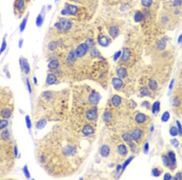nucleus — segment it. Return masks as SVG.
<instances>
[{
	"mask_svg": "<svg viewBox=\"0 0 182 180\" xmlns=\"http://www.w3.org/2000/svg\"><path fill=\"white\" fill-rule=\"evenodd\" d=\"M76 57H77L75 53V52H72L71 53H70L69 55V58H68V59L70 61H72L75 60V58H76Z\"/></svg>",
	"mask_w": 182,
	"mask_h": 180,
	"instance_id": "40",
	"label": "nucleus"
},
{
	"mask_svg": "<svg viewBox=\"0 0 182 180\" xmlns=\"http://www.w3.org/2000/svg\"><path fill=\"white\" fill-rule=\"evenodd\" d=\"M23 172H24V175H26V177H27V178H30V173H29V171H28V168H27V166H24V167H23Z\"/></svg>",
	"mask_w": 182,
	"mask_h": 180,
	"instance_id": "39",
	"label": "nucleus"
},
{
	"mask_svg": "<svg viewBox=\"0 0 182 180\" xmlns=\"http://www.w3.org/2000/svg\"><path fill=\"white\" fill-rule=\"evenodd\" d=\"M112 103L114 106H118L121 103V98L118 95L113 96L112 98Z\"/></svg>",
	"mask_w": 182,
	"mask_h": 180,
	"instance_id": "21",
	"label": "nucleus"
},
{
	"mask_svg": "<svg viewBox=\"0 0 182 180\" xmlns=\"http://www.w3.org/2000/svg\"><path fill=\"white\" fill-rule=\"evenodd\" d=\"M57 47V42H55V41L51 42L48 45L49 49L51 50H54L56 49Z\"/></svg>",
	"mask_w": 182,
	"mask_h": 180,
	"instance_id": "34",
	"label": "nucleus"
},
{
	"mask_svg": "<svg viewBox=\"0 0 182 180\" xmlns=\"http://www.w3.org/2000/svg\"><path fill=\"white\" fill-rule=\"evenodd\" d=\"M152 174L155 177H158V176L160 175V172L157 169L155 168L152 170Z\"/></svg>",
	"mask_w": 182,
	"mask_h": 180,
	"instance_id": "45",
	"label": "nucleus"
},
{
	"mask_svg": "<svg viewBox=\"0 0 182 180\" xmlns=\"http://www.w3.org/2000/svg\"><path fill=\"white\" fill-rule=\"evenodd\" d=\"M160 106V103L158 101L156 102L153 104V106H152V112H153V114H156V113L158 112L159 111Z\"/></svg>",
	"mask_w": 182,
	"mask_h": 180,
	"instance_id": "24",
	"label": "nucleus"
},
{
	"mask_svg": "<svg viewBox=\"0 0 182 180\" xmlns=\"http://www.w3.org/2000/svg\"><path fill=\"white\" fill-rule=\"evenodd\" d=\"M146 115L143 114H139L135 116V121L138 124H141L144 123L146 120Z\"/></svg>",
	"mask_w": 182,
	"mask_h": 180,
	"instance_id": "11",
	"label": "nucleus"
},
{
	"mask_svg": "<svg viewBox=\"0 0 182 180\" xmlns=\"http://www.w3.org/2000/svg\"><path fill=\"white\" fill-rule=\"evenodd\" d=\"M171 143L172 145L174 147H177L179 145V141H178L177 139H171Z\"/></svg>",
	"mask_w": 182,
	"mask_h": 180,
	"instance_id": "43",
	"label": "nucleus"
},
{
	"mask_svg": "<svg viewBox=\"0 0 182 180\" xmlns=\"http://www.w3.org/2000/svg\"><path fill=\"white\" fill-rule=\"evenodd\" d=\"M100 99V96L98 94L95 93H92L89 97V101L92 104H96L98 102Z\"/></svg>",
	"mask_w": 182,
	"mask_h": 180,
	"instance_id": "13",
	"label": "nucleus"
},
{
	"mask_svg": "<svg viewBox=\"0 0 182 180\" xmlns=\"http://www.w3.org/2000/svg\"><path fill=\"white\" fill-rule=\"evenodd\" d=\"M182 3V0H174L173 2V6H178L181 5Z\"/></svg>",
	"mask_w": 182,
	"mask_h": 180,
	"instance_id": "49",
	"label": "nucleus"
},
{
	"mask_svg": "<svg viewBox=\"0 0 182 180\" xmlns=\"http://www.w3.org/2000/svg\"><path fill=\"white\" fill-rule=\"evenodd\" d=\"M14 152H15V156H17V154H18V151H17V147H15V149H14Z\"/></svg>",
	"mask_w": 182,
	"mask_h": 180,
	"instance_id": "60",
	"label": "nucleus"
},
{
	"mask_svg": "<svg viewBox=\"0 0 182 180\" xmlns=\"http://www.w3.org/2000/svg\"><path fill=\"white\" fill-rule=\"evenodd\" d=\"M117 74L118 75V76L121 78H124L126 77L127 75V71L124 68H120L117 70Z\"/></svg>",
	"mask_w": 182,
	"mask_h": 180,
	"instance_id": "15",
	"label": "nucleus"
},
{
	"mask_svg": "<svg viewBox=\"0 0 182 180\" xmlns=\"http://www.w3.org/2000/svg\"><path fill=\"white\" fill-rule=\"evenodd\" d=\"M179 104H180V101H179V98H177V97L174 98L173 99V105L174 106H178L179 105Z\"/></svg>",
	"mask_w": 182,
	"mask_h": 180,
	"instance_id": "48",
	"label": "nucleus"
},
{
	"mask_svg": "<svg viewBox=\"0 0 182 180\" xmlns=\"http://www.w3.org/2000/svg\"><path fill=\"white\" fill-rule=\"evenodd\" d=\"M27 85L28 90L29 91V93H31V92H32L31 86H30V82H29V80H27Z\"/></svg>",
	"mask_w": 182,
	"mask_h": 180,
	"instance_id": "53",
	"label": "nucleus"
},
{
	"mask_svg": "<svg viewBox=\"0 0 182 180\" xmlns=\"http://www.w3.org/2000/svg\"><path fill=\"white\" fill-rule=\"evenodd\" d=\"M141 135H142V132L139 129H135L132 132L131 134L132 138L134 140H138L140 139L141 137Z\"/></svg>",
	"mask_w": 182,
	"mask_h": 180,
	"instance_id": "10",
	"label": "nucleus"
},
{
	"mask_svg": "<svg viewBox=\"0 0 182 180\" xmlns=\"http://www.w3.org/2000/svg\"><path fill=\"white\" fill-rule=\"evenodd\" d=\"M12 115V110L8 107H5L1 110L0 115L3 118H8Z\"/></svg>",
	"mask_w": 182,
	"mask_h": 180,
	"instance_id": "6",
	"label": "nucleus"
},
{
	"mask_svg": "<svg viewBox=\"0 0 182 180\" xmlns=\"http://www.w3.org/2000/svg\"><path fill=\"white\" fill-rule=\"evenodd\" d=\"M34 82H35V83L36 84V78H34Z\"/></svg>",
	"mask_w": 182,
	"mask_h": 180,
	"instance_id": "61",
	"label": "nucleus"
},
{
	"mask_svg": "<svg viewBox=\"0 0 182 180\" xmlns=\"http://www.w3.org/2000/svg\"><path fill=\"white\" fill-rule=\"evenodd\" d=\"M140 93H141V95H145V96L148 95L149 94V92L148 89H147L145 87H143V88L141 89V90H140Z\"/></svg>",
	"mask_w": 182,
	"mask_h": 180,
	"instance_id": "38",
	"label": "nucleus"
},
{
	"mask_svg": "<svg viewBox=\"0 0 182 180\" xmlns=\"http://www.w3.org/2000/svg\"><path fill=\"white\" fill-rule=\"evenodd\" d=\"M110 153V149L107 146L104 145L101 147V150H100V154L103 157H106L109 155Z\"/></svg>",
	"mask_w": 182,
	"mask_h": 180,
	"instance_id": "9",
	"label": "nucleus"
},
{
	"mask_svg": "<svg viewBox=\"0 0 182 180\" xmlns=\"http://www.w3.org/2000/svg\"><path fill=\"white\" fill-rule=\"evenodd\" d=\"M59 66V63L57 60H52L49 63L48 67L51 69H57Z\"/></svg>",
	"mask_w": 182,
	"mask_h": 180,
	"instance_id": "22",
	"label": "nucleus"
},
{
	"mask_svg": "<svg viewBox=\"0 0 182 180\" xmlns=\"http://www.w3.org/2000/svg\"><path fill=\"white\" fill-rule=\"evenodd\" d=\"M162 159H163V163L165 164V165L166 166H169V164H170L171 163V161L169 160V158H168L166 156H163V157H162Z\"/></svg>",
	"mask_w": 182,
	"mask_h": 180,
	"instance_id": "37",
	"label": "nucleus"
},
{
	"mask_svg": "<svg viewBox=\"0 0 182 180\" xmlns=\"http://www.w3.org/2000/svg\"><path fill=\"white\" fill-rule=\"evenodd\" d=\"M7 124H8V122H7V120H0V129H2L4 127H6L7 126Z\"/></svg>",
	"mask_w": 182,
	"mask_h": 180,
	"instance_id": "36",
	"label": "nucleus"
},
{
	"mask_svg": "<svg viewBox=\"0 0 182 180\" xmlns=\"http://www.w3.org/2000/svg\"><path fill=\"white\" fill-rule=\"evenodd\" d=\"M89 47L86 43H82L79 45L75 50V53L78 57H82L87 53Z\"/></svg>",
	"mask_w": 182,
	"mask_h": 180,
	"instance_id": "1",
	"label": "nucleus"
},
{
	"mask_svg": "<svg viewBox=\"0 0 182 180\" xmlns=\"http://www.w3.org/2000/svg\"><path fill=\"white\" fill-rule=\"evenodd\" d=\"M121 54V51H118V52H116L115 54L113 56V59H114V61H117L119 58V57H120Z\"/></svg>",
	"mask_w": 182,
	"mask_h": 180,
	"instance_id": "47",
	"label": "nucleus"
},
{
	"mask_svg": "<svg viewBox=\"0 0 182 180\" xmlns=\"http://www.w3.org/2000/svg\"><path fill=\"white\" fill-rule=\"evenodd\" d=\"M174 80H172L171 82V84H169V89H171L173 88V84H174Z\"/></svg>",
	"mask_w": 182,
	"mask_h": 180,
	"instance_id": "57",
	"label": "nucleus"
},
{
	"mask_svg": "<svg viewBox=\"0 0 182 180\" xmlns=\"http://www.w3.org/2000/svg\"><path fill=\"white\" fill-rule=\"evenodd\" d=\"M65 8L68 12V15H69L75 16L78 12V7L74 5L68 4L66 6Z\"/></svg>",
	"mask_w": 182,
	"mask_h": 180,
	"instance_id": "4",
	"label": "nucleus"
},
{
	"mask_svg": "<svg viewBox=\"0 0 182 180\" xmlns=\"http://www.w3.org/2000/svg\"><path fill=\"white\" fill-rule=\"evenodd\" d=\"M96 112L95 110H89L86 113V117L90 121H93L96 119Z\"/></svg>",
	"mask_w": 182,
	"mask_h": 180,
	"instance_id": "7",
	"label": "nucleus"
},
{
	"mask_svg": "<svg viewBox=\"0 0 182 180\" xmlns=\"http://www.w3.org/2000/svg\"><path fill=\"white\" fill-rule=\"evenodd\" d=\"M168 158H169L171 163H175V162H176V158H175V154L174 152L170 151L168 152Z\"/></svg>",
	"mask_w": 182,
	"mask_h": 180,
	"instance_id": "23",
	"label": "nucleus"
},
{
	"mask_svg": "<svg viewBox=\"0 0 182 180\" xmlns=\"http://www.w3.org/2000/svg\"><path fill=\"white\" fill-rule=\"evenodd\" d=\"M61 25V29L64 31H67L70 29L72 27V22L68 19H61L60 21L59 22Z\"/></svg>",
	"mask_w": 182,
	"mask_h": 180,
	"instance_id": "3",
	"label": "nucleus"
},
{
	"mask_svg": "<svg viewBox=\"0 0 182 180\" xmlns=\"http://www.w3.org/2000/svg\"><path fill=\"white\" fill-rule=\"evenodd\" d=\"M149 86L151 90H155L157 89L158 84H157V82L156 80H150L149 82Z\"/></svg>",
	"mask_w": 182,
	"mask_h": 180,
	"instance_id": "26",
	"label": "nucleus"
},
{
	"mask_svg": "<svg viewBox=\"0 0 182 180\" xmlns=\"http://www.w3.org/2000/svg\"><path fill=\"white\" fill-rule=\"evenodd\" d=\"M170 134L173 137H175L179 134V131L178 129L175 127H172L170 129Z\"/></svg>",
	"mask_w": 182,
	"mask_h": 180,
	"instance_id": "32",
	"label": "nucleus"
},
{
	"mask_svg": "<svg viewBox=\"0 0 182 180\" xmlns=\"http://www.w3.org/2000/svg\"><path fill=\"white\" fill-rule=\"evenodd\" d=\"M43 23V18L41 15H38L36 19V24L38 27H40Z\"/></svg>",
	"mask_w": 182,
	"mask_h": 180,
	"instance_id": "28",
	"label": "nucleus"
},
{
	"mask_svg": "<svg viewBox=\"0 0 182 180\" xmlns=\"http://www.w3.org/2000/svg\"><path fill=\"white\" fill-rule=\"evenodd\" d=\"M166 40L165 38H163L158 42L157 47L160 50H162L165 49V48L166 47Z\"/></svg>",
	"mask_w": 182,
	"mask_h": 180,
	"instance_id": "17",
	"label": "nucleus"
},
{
	"mask_svg": "<svg viewBox=\"0 0 182 180\" xmlns=\"http://www.w3.org/2000/svg\"><path fill=\"white\" fill-rule=\"evenodd\" d=\"M26 124L27 127L29 129H30V127H31V122H30V118H29V116H26Z\"/></svg>",
	"mask_w": 182,
	"mask_h": 180,
	"instance_id": "46",
	"label": "nucleus"
},
{
	"mask_svg": "<svg viewBox=\"0 0 182 180\" xmlns=\"http://www.w3.org/2000/svg\"><path fill=\"white\" fill-rule=\"evenodd\" d=\"M118 152L119 153V154L123 156V155H125L127 154V153H128V149H127L126 146L125 145L122 144V145H120L118 146Z\"/></svg>",
	"mask_w": 182,
	"mask_h": 180,
	"instance_id": "20",
	"label": "nucleus"
},
{
	"mask_svg": "<svg viewBox=\"0 0 182 180\" xmlns=\"http://www.w3.org/2000/svg\"><path fill=\"white\" fill-rule=\"evenodd\" d=\"M149 150V144L148 143H146L145 145V147H144V152L145 153H147L148 152Z\"/></svg>",
	"mask_w": 182,
	"mask_h": 180,
	"instance_id": "54",
	"label": "nucleus"
},
{
	"mask_svg": "<svg viewBox=\"0 0 182 180\" xmlns=\"http://www.w3.org/2000/svg\"><path fill=\"white\" fill-rule=\"evenodd\" d=\"M26 1H30V0H26Z\"/></svg>",
	"mask_w": 182,
	"mask_h": 180,
	"instance_id": "63",
	"label": "nucleus"
},
{
	"mask_svg": "<svg viewBox=\"0 0 182 180\" xmlns=\"http://www.w3.org/2000/svg\"><path fill=\"white\" fill-rule=\"evenodd\" d=\"M121 168V167H120V166H118V167H117V171H119V169H120Z\"/></svg>",
	"mask_w": 182,
	"mask_h": 180,
	"instance_id": "62",
	"label": "nucleus"
},
{
	"mask_svg": "<svg viewBox=\"0 0 182 180\" xmlns=\"http://www.w3.org/2000/svg\"><path fill=\"white\" fill-rule=\"evenodd\" d=\"M61 14L62 15H68V12H67V10H66V8H64V9H63L61 11Z\"/></svg>",
	"mask_w": 182,
	"mask_h": 180,
	"instance_id": "55",
	"label": "nucleus"
},
{
	"mask_svg": "<svg viewBox=\"0 0 182 180\" xmlns=\"http://www.w3.org/2000/svg\"><path fill=\"white\" fill-rule=\"evenodd\" d=\"M27 22V16H26L25 18H24V19H23V21H22L21 23L20 27H19V29H20L21 32H23V30H24L26 26Z\"/></svg>",
	"mask_w": 182,
	"mask_h": 180,
	"instance_id": "27",
	"label": "nucleus"
},
{
	"mask_svg": "<svg viewBox=\"0 0 182 180\" xmlns=\"http://www.w3.org/2000/svg\"><path fill=\"white\" fill-rule=\"evenodd\" d=\"M98 42L101 46H106L109 43V39L107 36L103 35L98 39Z\"/></svg>",
	"mask_w": 182,
	"mask_h": 180,
	"instance_id": "8",
	"label": "nucleus"
},
{
	"mask_svg": "<svg viewBox=\"0 0 182 180\" xmlns=\"http://www.w3.org/2000/svg\"><path fill=\"white\" fill-rule=\"evenodd\" d=\"M46 123H46V120H40V121L37 123V124H36V127H37L38 129H43L45 126H46Z\"/></svg>",
	"mask_w": 182,
	"mask_h": 180,
	"instance_id": "29",
	"label": "nucleus"
},
{
	"mask_svg": "<svg viewBox=\"0 0 182 180\" xmlns=\"http://www.w3.org/2000/svg\"><path fill=\"white\" fill-rule=\"evenodd\" d=\"M174 179H175V180H182V173H181V172H179V173H177V175H175Z\"/></svg>",
	"mask_w": 182,
	"mask_h": 180,
	"instance_id": "51",
	"label": "nucleus"
},
{
	"mask_svg": "<svg viewBox=\"0 0 182 180\" xmlns=\"http://www.w3.org/2000/svg\"><path fill=\"white\" fill-rule=\"evenodd\" d=\"M23 40H21L20 41H19V47H21L22 44H23Z\"/></svg>",
	"mask_w": 182,
	"mask_h": 180,
	"instance_id": "59",
	"label": "nucleus"
},
{
	"mask_svg": "<svg viewBox=\"0 0 182 180\" xmlns=\"http://www.w3.org/2000/svg\"><path fill=\"white\" fill-rule=\"evenodd\" d=\"M122 138H123V140L126 142H130L132 139L131 137V135L129 134V133H128L123 134V136H122Z\"/></svg>",
	"mask_w": 182,
	"mask_h": 180,
	"instance_id": "30",
	"label": "nucleus"
},
{
	"mask_svg": "<svg viewBox=\"0 0 182 180\" xmlns=\"http://www.w3.org/2000/svg\"><path fill=\"white\" fill-rule=\"evenodd\" d=\"M171 175L169 173H167L164 176V180H171Z\"/></svg>",
	"mask_w": 182,
	"mask_h": 180,
	"instance_id": "52",
	"label": "nucleus"
},
{
	"mask_svg": "<svg viewBox=\"0 0 182 180\" xmlns=\"http://www.w3.org/2000/svg\"><path fill=\"white\" fill-rule=\"evenodd\" d=\"M6 47H7V43H6V41H5V40H4L3 42H2V45H1V49H0V55L6 50Z\"/></svg>",
	"mask_w": 182,
	"mask_h": 180,
	"instance_id": "41",
	"label": "nucleus"
},
{
	"mask_svg": "<svg viewBox=\"0 0 182 180\" xmlns=\"http://www.w3.org/2000/svg\"><path fill=\"white\" fill-rule=\"evenodd\" d=\"M177 125L178 127V131H179V133L180 134V136L182 135V127L179 121H177Z\"/></svg>",
	"mask_w": 182,
	"mask_h": 180,
	"instance_id": "44",
	"label": "nucleus"
},
{
	"mask_svg": "<svg viewBox=\"0 0 182 180\" xmlns=\"http://www.w3.org/2000/svg\"><path fill=\"white\" fill-rule=\"evenodd\" d=\"M178 42H182V34L181 35H180V36H179V38H178Z\"/></svg>",
	"mask_w": 182,
	"mask_h": 180,
	"instance_id": "58",
	"label": "nucleus"
},
{
	"mask_svg": "<svg viewBox=\"0 0 182 180\" xmlns=\"http://www.w3.org/2000/svg\"><path fill=\"white\" fill-rule=\"evenodd\" d=\"M169 117H170V114L168 112H165L164 114H163L162 116V120L163 121V122H166V121H168V120L169 119Z\"/></svg>",
	"mask_w": 182,
	"mask_h": 180,
	"instance_id": "31",
	"label": "nucleus"
},
{
	"mask_svg": "<svg viewBox=\"0 0 182 180\" xmlns=\"http://www.w3.org/2000/svg\"><path fill=\"white\" fill-rule=\"evenodd\" d=\"M93 132H94V129L91 126H89V125L85 126L83 129V133L86 136L92 134Z\"/></svg>",
	"mask_w": 182,
	"mask_h": 180,
	"instance_id": "16",
	"label": "nucleus"
},
{
	"mask_svg": "<svg viewBox=\"0 0 182 180\" xmlns=\"http://www.w3.org/2000/svg\"><path fill=\"white\" fill-rule=\"evenodd\" d=\"M143 19V14L140 11H137L134 15V21L136 23H140Z\"/></svg>",
	"mask_w": 182,
	"mask_h": 180,
	"instance_id": "18",
	"label": "nucleus"
},
{
	"mask_svg": "<svg viewBox=\"0 0 182 180\" xmlns=\"http://www.w3.org/2000/svg\"><path fill=\"white\" fill-rule=\"evenodd\" d=\"M133 158H133L132 156H131V157L129 158H128V160H127L126 161H125V163H124L123 164V170H124V169H125L126 167H127V166H128V165L129 164V163H130V161H131L132 160V159H133Z\"/></svg>",
	"mask_w": 182,
	"mask_h": 180,
	"instance_id": "42",
	"label": "nucleus"
},
{
	"mask_svg": "<svg viewBox=\"0 0 182 180\" xmlns=\"http://www.w3.org/2000/svg\"><path fill=\"white\" fill-rule=\"evenodd\" d=\"M109 34L112 38H115L119 34V29L116 25H112L109 29Z\"/></svg>",
	"mask_w": 182,
	"mask_h": 180,
	"instance_id": "5",
	"label": "nucleus"
},
{
	"mask_svg": "<svg viewBox=\"0 0 182 180\" xmlns=\"http://www.w3.org/2000/svg\"><path fill=\"white\" fill-rule=\"evenodd\" d=\"M130 56V50L129 49H124L123 52V55H122V60L124 62L127 61L129 60Z\"/></svg>",
	"mask_w": 182,
	"mask_h": 180,
	"instance_id": "14",
	"label": "nucleus"
},
{
	"mask_svg": "<svg viewBox=\"0 0 182 180\" xmlns=\"http://www.w3.org/2000/svg\"><path fill=\"white\" fill-rule=\"evenodd\" d=\"M98 53H99V52H98V50L96 49H93L91 52V55L93 57H96V56L98 55Z\"/></svg>",
	"mask_w": 182,
	"mask_h": 180,
	"instance_id": "50",
	"label": "nucleus"
},
{
	"mask_svg": "<svg viewBox=\"0 0 182 180\" xmlns=\"http://www.w3.org/2000/svg\"><path fill=\"white\" fill-rule=\"evenodd\" d=\"M1 137L2 138V139H5V140H7L9 138V132L7 130L3 131L1 133Z\"/></svg>",
	"mask_w": 182,
	"mask_h": 180,
	"instance_id": "35",
	"label": "nucleus"
},
{
	"mask_svg": "<svg viewBox=\"0 0 182 180\" xmlns=\"http://www.w3.org/2000/svg\"><path fill=\"white\" fill-rule=\"evenodd\" d=\"M56 81H57V77H56L55 75H53V74L48 75L47 77V80H46V82L48 84H52L55 82H56Z\"/></svg>",
	"mask_w": 182,
	"mask_h": 180,
	"instance_id": "19",
	"label": "nucleus"
},
{
	"mask_svg": "<svg viewBox=\"0 0 182 180\" xmlns=\"http://www.w3.org/2000/svg\"><path fill=\"white\" fill-rule=\"evenodd\" d=\"M25 4L24 0H18L17 4V8L18 10H22Z\"/></svg>",
	"mask_w": 182,
	"mask_h": 180,
	"instance_id": "25",
	"label": "nucleus"
},
{
	"mask_svg": "<svg viewBox=\"0 0 182 180\" xmlns=\"http://www.w3.org/2000/svg\"><path fill=\"white\" fill-rule=\"evenodd\" d=\"M141 4L143 6L148 7L152 4V0H141Z\"/></svg>",
	"mask_w": 182,
	"mask_h": 180,
	"instance_id": "33",
	"label": "nucleus"
},
{
	"mask_svg": "<svg viewBox=\"0 0 182 180\" xmlns=\"http://www.w3.org/2000/svg\"><path fill=\"white\" fill-rule=\"evenodd\" d=\"M19 63H20L21 67L23 69V71L24 72V74L28 75L30 73V65H29L28 61L26 58H22L19 60Z\"/></svg>",
	"mask_w": 182,
	"mask_h": 180,
	"instance_id": "2",
	"label": "nucleus"
},
{
	"mask_svg": "<svg viewBox=\"0 0 182 180\" xmlns=\"http://www.w3.org/2000/svg\"><path fill=\"white\" fill-rule=\"evenodd\" d=\"M112 84L115 88L118 89L123 86V81L120 78H113L112 80Z\"/></svg>",
	"mask_w": 182,
	"mask_h": 180,
	"instance_id": "12",
	"label": "nucleus"
},
{
	"mask_svg": "<svg viewBox=\"0 0 182 180\" xmlns=\"http://www.w3.org/2000/svg\"><path fill=\"white\" fill-rule=\"evenodd\" d=\"M55 26L56 28H57V29H58V30H61V25L60 24V23H56V24H55Z\"/></svg>",
	"mask_w": 182,
	"mask_h": 180,
	"instance_id": "56",
	"label": "nucleus"
}]
</instances>
